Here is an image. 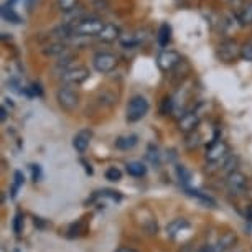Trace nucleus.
Segmentation results:
<instances>
[{
  "label": "nucleus",
  "mask_w": 252,
  "mask_h": 252,
  "mask_svg": "<svg viewBox=\"0 0 252 252\" xmlns=\"http://www.w3.org/2000/svg\"><path fill=\"white\" fill-rule=\"evenodd\" d=\"M32 91L35 96H41L43 94V89H41V84H38V83H33L32 84Z\"/></svg>",
  "instance_id": "34"
},
{
  "label": "nucleus",
  "mask_w": 252,
  "mask_h": 252,
  "mask_svg": "<svg viewBox=\"0 0 252 252\" xmlns=\"http://www.w3.org/2000/svg\"><path fill=\"white\" fill-rule=\"evenodd\" d=\"M13 252H20V251H18V249H15V251H13Z\"/></svg>",
  "instance_id": "42"
},
{
  "label": "nucleus",
  "mask_w": 252,
  "mask_h": 252,
  "mask_svg": "<svg viewBox=\"0 0 252 252\" xmlns=\"http://www.w3.org/2000/svg\"><path fill=\"white\" fill-rule=\"evenodd\" d=\"M172 111H173V99L166 96L160 102V114L161 116H166V114H172Z\"/></svg>",
  "instance_id": "25"
},
{
  "label": "nucleus",
  "mask_w": 252,
  "mask_h": 252,
  "mask_svg": "<svg viewBox=\"0 0 252 252\" xmlns=\"http://www.w3.org/2000/svg\"><path fill=\"white\" fill-rule=\"evenodd\" d=\"M38 2V0H25V5L28 10H33V7H35V3Z\"/></svg>",
  "instance_id": "38"
},
{
  "label": "nucleus",
  "mask_w": 252,
  "mask_h": 252,
  "mask_svg": "<svg viewBox=\"0 0 252 252\" xmlns=\"http://www.w3.org/2000/svg\"><path fill=\"white\" fill-rule=\"evenodd\" d=\"M8 38L12 40V36H8V33H2V40H8Z\"/></svg>",
  "instance_id": "41"
},
{
  "label": "nucleus",
  "mask_w": 252,
  "mask_h": 252,
  "mask_svg": "<svg viewBox=\"0 0 252 252\" xmlns=\"http://www.w3.org/2000/svg\"><path fill=\"white\" fill-rule=\"evenodd\" d=\"M177 175H178V178H180V182H182L185 185V188H187V185L189 183V180H191V173L188 172L185 166L182 165H178L177 166Z\"/></svg>",
  "instance_id": "27"
},
{
  "label": "nucleus",
  "mask_w": 252,
  "mask_h": 252,
  "mask_svg": "<svg viewBox=\"0 0 252 252\" xmlns=\"http://www.w3.org/2000/svg\"><path fill=\"white\" fill-rule=\"evenodd\" d=\"M91 137L93 134L89 130H79L78 134L73 137V149L78 152V154H84L88 150L89 144H91Z\"/></svg>",
  "instance_id": "12"
},
{
  "label": "nucleus",
  "mask_w": 252,
  "mask_h": 252,
  "mask_svg": "<svg viewBox=\"0 0 252 252\" xmlns=\"http://www.w3.org/2000/svg\"><path fill=\"white\" fill-rule=\"evenodd\" d=\"M23 183H25V177H23V173L20 170H17L15 173H13V185H12V198H17V193L18 189L23 187Z\"/></svg>",
  "instance_id": "23"
},
{
  "label": "nucleus",
  "mask_w": 252,
  "mask_h": 252,
  "mask_svg": "<svg viewBox=\"0 0 252 252\" xmlns=\"http://www.w3.org/2000/svg\"><path fill=\"white\" fill-rule=\"evenodd\" d=\"M79 0H58V7L61 12H71V10H74Z\"/></svg>",
  "instance_id": "28"
},
{
  "label": "nucleus",
  "mask_w": 252,
  "mask_h": 252,
  "mask_svg": "<svg viewBox=\"0 0 252 252\" xmlns=\"http://www.w3.org/2000/svg\"><path fill=\"white\" fill-rule=\"evenodd\" d=\"M30 170H32V175H33V182H40V178H41L40 165H30Z\"/></svg>",
  "instance_id": "33"
},
{
  "label": "nucleus",
  "mask_w": 252,
  "mask_h": 252,
  "mask_svg": "<svg viewBox=\"0 0 252 252\" xmlns=\"http://www.w3.org/2000/svg\"><path fill=\"white\" fill-rule=\"evenodd\" d=\"M114 252H139V251L134 249V247H119V249H116Z\"/></svg>",
  "instance_id": "37"
},
{
  "label": "nucleus",
  "mask_w": 252,
  "mask_h": 252,
  "mask_svg": "<svg viewBox=\"0 0 252 252\" xmlns=\"http://www.w3.org/2000/svg\"><path fill=\"white\" fill-rule=\"evenodd\" d=\"M237 161H239V158H237L236 155H227L226 158H224V161H222V170L227 172V173L236 172Z\"/></svg>",
  "instance_id": "24"
},
{
  "label": "nucleus",
  "mask_w": 252,
  "mask_h": 252,
  "mask_svg": "<svg viewBox=\"0 0 252 252\" xmlns=\"http://www.w3.org/2000/svg\"><path fill=\"white\" fill-rule=\"evenodd\" d=\"M117 63H119L117 56L114 53H109V51H99V53L94 55V58H93L94 69L101 74L112 73V71L117 68Z\"/></svg>",
  "instance_id": "3"
},
{
  "label": "nucleus",
  "mask_w": 252,
  "mask_h": 252,
  "mask_svg": "<svg viewBox=\"0 0 252 252\" xmlns=\"http://www.w3.org/2000/svg\"><path fill=\"white\" fill-rule=\"evenodd\" d=\"M121 36H122L121 28L117 25H114V23H106L101 33L97 35L99 40L104 41V43H114L116 40H121Z\"/></svg>",
  "instance_id": "11"
},
{
  "label": "nucleus",
  "mask_w": 252,
  "mask_h": 252,
  "mask_svg": "<svg viewBox=\"0 0 252 252\" xmlns=\"http://www.w3.org/2000/svg\"><path fill=\"white\" fill-rule=\"evenodd\" d=\"M106 180H109V182H121L122 172L117 168V166H111V168L106 170Z\"/></svg>",
  "instance_id": "26"
},
{
  "label": "nucleus",
  "mask_w": 252,
  "mask_h": 252,
  "mask_svg": "<svg viewBox=\"0 0 252 252\" xmlns=\"http://www.w3.org/2000/svg\"><path fill=\"white\" fill-rule=\"evenodd\" d=\"M241 58L244 61H252V43H244L241 46Z\"/></svg>",
  "instance_id": "31"
},
{
  "label": "nucleus",
  "mask_w": 252,
  "mask_h": 252,
  "mask_svg": "<svg viewBox=\"0 0 252 252\" xmlns=\"http://www.w3.org/2000/svg\"><path fill=\"white\" fill-rule=\"evenodd\" d=\"M147 158H149L152 163H155V165L160 163V154H158V150H157L154 145H150L149 150H147Z\"/></svg>",
  "instance_id": "30"
},
{
  "label": "nucleus",
  "mask_w": 252,
  "mask_h": 252,
  "mask_svg": "<svg viewBox=\"0 0 252 252\" xmlns=\"http://www.w3.org/2000/svg\"><path fill=\"white\" fill-rule=\"evenodd\" d=\"M227 152H229V147H227L226 142L216 140V142H213V144L208 147L206 155H204V157H206L208 163H218V161L226 158Z\"/></svg>",
  "instance_id": "8"
},
{
  "label": "nucleus",
  "mask_w": 252,
  "mask_h": 252,
  "mask_svg": "<svg viewBox=\"0 0 252 252\" xmlns=\"http://www.w3.org/2000/svg\"><path fill=\"white\" fill-rule=\"evenodd\" d=\"M144 32H134V33H127V35H122L121 40H119V43H121L122 48L129 50V48H135V46H139L142 41L145 40Z\"/></svg>",
  "instance_id": "13"
},
{
  "label": "nucleus",
  "mask_w": 252,
  "mask_h": 252,
  "mask_svg": "<svg viewBox=\"0 0 252 252\" xmlns=\"http://www.w3.org/2000/svg\"><path fill=\"white\" fill-rule=\"evenodd\" d=\"M236 242H237V236L234 234V232H224V234L220 237V241L215 244V251L216 252H226V251H229Z\"/></svg>",
  "instance_id": "14"
},
{
  "label": "nucleus",
  "mask_w": 252,
  "mask_h": 252,
  "mask_svg": "<svg viewBox=\"0 0 252 252\" xmlns=\"http://www.w3.org/2000/svg\"><path fill=\"white\" fill-rule=\"evenodd\" d=\"M246 218L249 221H252V204H249V206L246 208Z\"/></svg>",
  "instance_id": "39"
},
{
  "label": "nucleus",
  "mask_w": 252,
  "mask_h": 252,
  "mask_svg": "<svg viewBox=\"0 0 252 252\" xmlns=\"http://www.w3.org/2000/svg\"><path fill=\"white\" fill-rule=\"evenodd\" d=\"M185 191H187L188 196L196 198V199H199L201 203H204V204H211V206H215V204H216V201H215V199H213L211 196H208V194H204V193H201V191H198V189L185 188Z\"/></svg>",
  "instance_id": "22"
},
{
  "label": "nucleus",
  "mask_w": 252,
  "mask_h": 252,
  "mask_svg": "<svg viewBox=\"0 0 252 252\" xmlns=\"http://www.w3.org/2000/svg\"><path fill=\"white\" fill-rule=\"evenodd\" d=\"M237 23L241 27L252 25V0L244 3V7L241 8V12L237 13Z\"/></svg>",
  "instance_id": "18"
},
{
  "label": "nucleus",
  "mask_w": 252,
  "mask_h": 252,
  "mask_svg": "<svg viewBox=\"0 0 252 252\" xmlns=\"http://www.w3.org/2000/svg\"><path fill=\"white\" fill-rule=\"evenodd\" d=\"M81 163L84 165V168H86V172H88L89 175H93V168H91V165H88V163H86V161H84V160H81Z\"/></svg>",
  "instance_id": "40"
},
{
  "label": "nucleus",
  "mask_w": 252,
  "mask_h": 252,
  "mask_svg": "<svg viewBox=\"0 0 252 252\" xmlns=\"http://www.w3.org/2000/svg\"><path fill=\"white\" fill-rule=\"evenodd\" d=\"M198 252H216L215 251V246H209V244H204V246H201L198 249Z\"/></svg>",
  "instance_id": "35"
},
{
  "label": "nucleus",
  "mask_w": 252,
  "mask_h": 252,
  "mask_svg": "<svg viewBox=\"0 0 252 252\" xmlns=\"http://www.w3.org/2000/svg\"><path fill=\"white\" fill-rule=\"evenodd\" d=\"M180 61H182V56L173 50H163L157 56V66H158V69L163 71V73H168V71H172L173 68H177L180 64Z\"/></svg>",
  "instance_id": "6"
},
{
  "label": "nucleus",
  "mask_w": 252,
  "mask_h": 252,
  "mask_svg": "<svg viewBox=\"0 0 252 252\" xmlns=\"http://www.w3.org/2000/svg\"><path fill=\"white\" fill-rule=\"evenodd\" d=\"M199 126V116L196 112H187L178 121V130L183 134H193Z\"/></svg>",
  "instance_id": "10"
},
{
  "label": "nucleus",
  "mask_w": 252,
  "mask_h": 252,
  "mask_svg": "<svg viewBox=\"0 0 252 252\" xmlns=\"http://www.w3.org/2000/svg\"><path fill=\"white\" fill-rule=\"evenodd\" d=\"M149 109H150V104H149V101H147V97L137 94V96L132 97L129 101V104H127L126 119L129 122H139L147 116Z\"/></svg>",
  "instance_id": "1"
},
{
  "label": "nucleus",
  "mask_w": 252,
  "mask_h": 252,
  "mask_svg": "<svg viewBox=\"0 0 252 252\" xmlns=\"http://www.w3.org/2000/svg\"><path fill=\"white\" fill-rule=\"evenodd\" d=\"M126 170L130 177H135V178L144 177L147 173V166L142 163V161H129V163L126 165Z\"/></svg>",
  "instance_id": "20"
},
{
  "label": "nucleus",
  "mask_w": 252,
  "mask_h": 252,
  "mask_svg": "<svg viewBox=\"0 0 252 252\" xmlns=\"http://www.w3.org/2000/svg\"><path fill=\"white\" fill-rule=\"evenodd\" d=\"M137 142H139V137L130 134V135L119 137L114 145H116V149H119V150H130V149H134V147L137 145Z\"/></svg>",
  "instance_id": "17"
},
{
  "label": "nucleus",
  "mask_w": 252,
  "mask_h": 252,
  "mask_svg": "<svg viewBox=\"0 0 252 252\" xmlns=\"http://www.w3.org/2000/svg\"><path fill=\"white\" fill-rule=\"evenodd\" d=\"M56 101H58L60 107L66 112H73L74 109L79 106L78 93L73 91L71 88H60L58 91H56Z\"/></svg>",
  "instance_id": "4"
},
{
  "label": "nucleus",
  "mask_w": 252,
  "mask_h": 252,
  "mask_svg": "<svg viewBox=\"0 0 252 252\" xmlns=\"http://www.w3.org/2000/svg\"><path fill=\"white\" fill-rule=\"evenodd\" d=\"M106 23H102L99 18H84L76 20L74 23V36H94L99 35Z\"/></svg>",
  "instance_id": "2"
},
{
  "label": "nucleus",
  "mask_w": 252,
  "mask_h": 252,
  "mask_svg": "<svg viewBox=\"0 0 252 252\" xmlns=\"http://www.w3.org/2000/svg\"><path fill=\"white\" fill-rule=\"evenodd\" d=\"M0 13H2V18L8 23H12V25H22L23 23V18L18 15V13L13 10V7H8L3 3L2 8H0Z\"/></svg>",
  "instance_id": "16"
},
{
  "label": "nucleus",
  "mask_w": 252,
  "mask_h": 252,
  "mask_svg": "<svg viewBox=\"0 0 252 252\" xmlns=\"http://www.w3.org/2000/svg\"><path fill=\"white\" fill-rule=\"evenodd\" d=\"M157 41H158V45L161 48H165V46H168V43L172 41V27H170V23H161L160 28H158V33H157Z\"/></svg>",
  "instance_id": "15"
},
{
  "label": "nucleus",
  "mask_w": 252,
  "mask_h": 252,
  "mask_svg": "<svg viewBox=\"0 0 252 252\" xmlns=\"http://www.w3.org/2000/svg\"><path fill=\"white\" fill-rule=\"evenodd\" d=\"M89 76H91V73H89L86 66H74V68L61 73V79L66 84H83L84 81L89 79Z\"/></svg>",
  "instance_id": "7"
},
{
  "label": "nucleus",
  "mask_w": 252,
  "mask_h": 252,
  "mask_svg": "<svg viewBox=\"0 0 252 252\" xmlns=\"http://www.w3.org/2000/svg\"><path fill=\"white\" fill-rule=\"evenodd\" d=\"M189 224H188V221L187 220H175L170 222L168 226H166V232H168V236L170 237H175L178 234V232H182L183 229H187Z\"/></svg>",
  "instance_id": "21"
},
{
  "label": "nucleus",
  "mask_w": 252,
  "mask_h": 252,
  "mask_svg": "<svg viewBox=\"0 0 252 252\" xmlns=\"http://www.w3.org/2000/svg\"><path fill=\"white\" fill-rule=\"evenodd\" d=\"M13 232L18 236V234H22V231H23V215L22 213H17L15 218H13Z\"/></svg>",
  "instance_id": "29"
},
{
  "label": "nucleus",
  "mask_w": 252,
  "mask_h": 252,
  "mask_svg": "<svg viewBox=\"0 0 252 252\" xmlns=\"http://www.w3.org/2000/svg\"><path fill=\"white\" fill-rule=\"evenodd\" d=\"M7 109H5V106H0V121L2 122H5L7 121Z\"/></svg>",
  "instance_id": "36"
},
{
  "label": "nucleus",
  "mask_w": 252,
  "mask_h": 252,
  "mask_svg": "<svg viewBox=\"0 0 252 252\" xmlns=\"http://www.w3.org/2000/svg\"><path fill=\"white\" fill-rule=\"evenodd\" d=\"M226 187L232 194H242L247 188V177L241 172H231L226 177Z\"/></svg>",
  "instance_id": "9"
},
{
  "label": "nucleus",
  "mask_w": 252,
  "mask_h": 252,
  "mask_svg": "<svg viewBox=\"0 0 252 252\" xmlns=\"http://www.w3.org/2000/svg\"><path fill=\"white\" fill-rule=\"evenodd\" d=\"M66 43L64 41H55V43H50L46 45L43 48V55L46 56H61V55H66Z\"/></svg>",
  "instance_id": "19"
},
{
  "label": "nucleus",
  "mask_w": 252,
  "mask_h": 252,
  "mask_svg": "<svg viewBox=\"0 0 252 252\" xmlns=\"http://www.w3.org/2000/svg\"><path fill=\"white\" fill-rule=\"evenodd\" d=\"M7 84H8V89H12V91H15V93H20L22 94V84H20V81H18L17 78H10L7 81Z\"/></svg>",
  "instance_id": "32"
},
{
  "label": "nucleus",
  "mask_w": 252,
  "mask_h": 252,
  "mask_svg": "<svg viewBox=\"0 0 252 252\" xmlns=\"http://www.w3.org/2000/svg\"><path fill=\"white\" fill-rule=\"evenodd\" d=\"M216 55L224 63H232L237 56H241V46L237 45L236 40H224L218 46Z\"/></svg>",
  "instance_id": "5"
}]
</instances>
